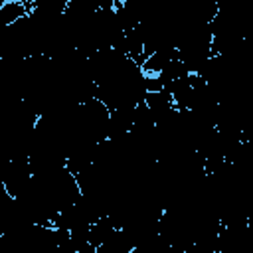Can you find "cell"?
Here are the masks:
<instances>
[{
	"mask_svg": "<svg viewBox=\"0 0 253 253\" xmlns=\"http://www.w3.org/2000/svg\"><path fill=\"white\" fill-rule=\"evenodd\" d=\"M32 180V170L28 160H10L2 172V186L8 192V196L18 198L24 188Z\"/></svg>",
	"mask_w": 253,
	"mask_h": 253,
	"instance_id": "cell-1",
	"label": "cell"
},
{
	"mask_svg": "<svg viewBox=\"0 0 253 253\" xmlns=\"http://www.w3.org/2000/svg\"><path fill=\"white\" fill-rule=\"evenodd\" d=\"M30 12V2L26 0H8L0 6V30L12 26L20 18L28 16Z\"/></svg>",
	"mask_w": 253,
	"mask_h": 253,
	"instance_id": "cell-2",
	"label": "cell"
},
{
	"mask_svg": "<svg viewBox=\"0 0 253 253\" xmlns=\"http://www.w3.org/2000/svg\"><path fill=\"white\" fill-rule=\"evenodd\" d=\"M134 245L130 243V239L126 237V233L123 229H115L99 247L97 253H132Z\"/></svg>",
	"mask_w": 253,
	"mask_h": 253,
	"instance_id": "cell-3",
	"label": "cell"
},
{
	"mask_svg": "<svg viewBox=\"0 0 253 253\" xmlns=\"http://www.w3.org/2000/svg\"><path fill=\"white\" fill-rule=\"evenodd\" d=\"M115 229H117V227L113 225V221H111L109 215L99 217V219L89 227V243H91L93 247H99Z\"/></svg>",
	"mask_w": 253,
	"mask_h": 253,
	"instance_id": "cell-4",
	"label": "cell"
},
{
	"mask_svg": "<svg viewBox=\"0 0 253 253\" xmlns=\"http://www.w3.org/2000/svg\"><path fill=\"white\" fill-rule=\"evenodd\" d=\"M0 253H10V245H8V239L4 233L0 235Z\"/></svg>",
	"mask_w": 253,
	"mask_h": 253,
	"instance_id": "cell-5",
	"label": "cell"
},
{
	"mask_svg": "<svg viewBox=\"0 0 253 253\" xmlns=\"http://www.w3.org/2000/svg\"><path fill=\"white\" fill-rule=\"evenodd\" d=\"M2 4H4V0H0V6H2Z\"/></svg>",
	"mask_w": 253,
	"mask_h": 253,
	"instance_id": "cell-6",
	"label": "cell"
}]
</instances>
